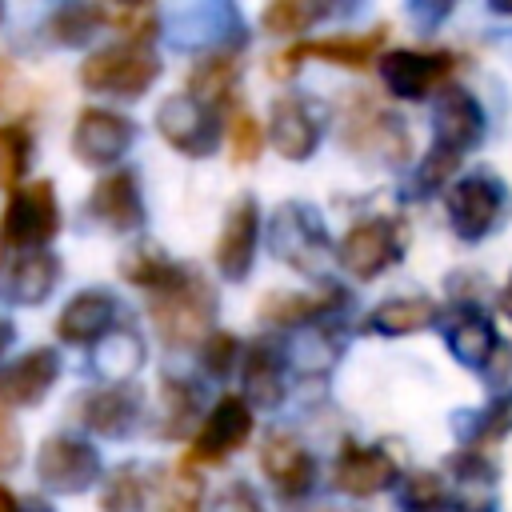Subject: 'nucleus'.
I'll list each match as a JSON object with an SVG mask.
<instances>
[{
    "mask_svg": "<svg viewBox=\"0 0 512 512\" xmlns=\"http://www.w3.org/2000/svg\"><path fill=\"white\" fill-rule=\"evenodd\" d=\"M164 64L160 56L152 52V44H132V40H120V44H108L100 52H92L84 64H80V84L88 92H100V96H116V100H140L156 80H160Z\"/></svg>",
    "mask_w": 512,
    "mask_h": 512,
    "instance_id": "f257e3e1",
    "label": "nucleus"
},
{
    "mask_svg": "<svg viewBox=\"0 0 512 512\" xmlns=\"http://www.w3.org/2000/svg\"><path fill=\"white\" fill-rule=\"evenodd\" d=\"M340 140L344 148L384 160V164H404L412 152L408 124L384 104H376L368 92H348L344 112H340Z\"/></svg>",
    "mask_w": 512,
    "mask_h": 512,
    "instance_id": "f03ea898",
    "label": "nucleus"
},
{
    "mask_svg": "<svg viewBox=\"0 0 512 512\" xmlns=\"http://www.w3.org/2000/svg\"><path fill=\"white\" fill-rule=\"evenodd\" d=\"M444 212L464 244H480L508 216V188L492 172H468L444 188Z\"/></svg>",
    "mask_w": 512,
    "mask_h": 512,
    "instance_id": "7ed1b4c3",
    "label": "nucleus"
},
{
    "mask_svg": "<svg viewBox=\"0 0 512 512\" xmlns=\"http://www.w3.org/2000/svg\"><path fill=\"white\" fill-rule=\"evenodd\" d=\"M408 248V228L396 216H364L356 220L340 244H336V260L348 276L356 280H376L388 268H396L404 260Z\"/></svg>",
    "mask_w": 512,
    "mask_h": 512,
    "instance_id": "20e7f679",
    "label": "nucleus"
},
{
    "mask_svg": "<svg viewBox=\"0 0 512 512\" xmlns=\"http://www.w3.org/2000/svg\"><path fill=\"white\" fill-rule=\"evenodd\" d=\"M212 316H216V292L200 280L196 268H188L180 276V284H172L168 292L152 296V324L164 336V344H172V348L196 344L208 332Z\"/></svg>",
    "mask_w": 512,
    "mask_h": 512,
    "instance_id": "39448f33",
    "label": "nucleus"
},
{
    "mask_svg": "<svg viewBox=\"0 0 512 512\" xmlns=\"http://www.w3.org/2000/svg\"><path fill=\"white\" fill-rule=\"evenodd\" d=\"M56 232H60V204H56L52 180H36V184L12 188L8 204H4V216H0L4 244H16V248L36 252Z\"/></svg>",
    "mask_w": 512,
    "mask_h": 512,
    "instance_id": "423d86ee",
    "label": "nucleus"
},
{
    "mask_svg": "<svg viewBox=\"0 0 512 512\" xmlns=\"http://www.w3.org/2000/svg\"><path fill=\"white\" fill-rule=\"evenodd\" d=\"M156 132L176 152L196 156V160L200 156H212L220 148V140H224L212 104H204V100H196L188 92H172V96L160 100V108H156Z\"/></svg>",
    "mask_w": 512,
    "mask_h": 512,
    "instance_id": "0eeeda50",
    "label": "nucleus"
},
{
    "mask_svg": "<svg viewBox=\"0 0 512 512\" xmlns=\"http://www.w3.org/2000/svg\"><path fill=\"white\" fill-rule=\"evenodd\" d=\"M272 252L292 264L296 272H320V260L328 252V232L324 220L312 204L304 200H288L272 212Z\"/></svg>",
    "mask_w": 512,
    "mask_h": 512,
    "instance_id": "6e6552de",
    "label": "nucleus"
},
{
    "mask_svg": "<svg viewBox=\"0 0 512 512\" xmlns=\"http://www.w3.org/2000/svg\"><path fill=\"white\" fill-rule=\"evenodd\" d=\"M36 476L44 488H52L60 496H80L100 480V456L88 440L48 436L36 452Z\"/></svg>",
    "mask_w": 512,
    "mask_h": 512,
    "instance_id": "1a4fd4ad",
    "label": "nucleus"
},
{
    "mask_svg": "<svg viewBox=\"0 0 512 512\" xmlns=\"http://www.w3.org/2000/svg\"><path fill=\"white\" fill-rule=\"evenodd\" d=\"M456 68V56L444 48H396L380 56V80L396 100H424Z\"/></svg>",
    "mask_w": 512,
    "mask_h": 512,
    "instance_id": "9d476101",
    "label": "nucleus"
},
{
    "mask_svg": "<svg viewBox=\"0 0 512 512\" xmlns=\"http://www.w3.org/2000/svg\"><path fill=\"white\" fill-rule=\"evenodd\" d=\"M136 144V124L108 108H84L72 128V156L88 168H112Z\"/></svg>",
    "mask_w": 512,
    "mask_h": 512,
    "instance_id": "9b49d317",
    "label": "nucleus"
},
{
    "mask_svg": "<svg viewBox=\"0 0 512 512\" xmlns=\"http://www.w3.org/2000/svg\"><path fill=\"white\" fill-rule=\"evenodd\" d=\"M268 136H272V148L292 160V164H304L316 148H320V136H324V116L320 108L304 96V92H288L272 104V116H268Z\"/></svg>",
    "mask_w": 512,
    "mask_h": 512,
    "instance_id": "f8f14e48",
    "label": "nucleus"
},
{
    "mask_svg": "<svg viewBox=\"0 0 512 512\" xmlns=\"http://www.w3.org/2000/svg\"><path fill=\"white\" fill-rule=\"evenodd\" d=\"M252 436V408L244 396H220L212 404V412L204 416L200 432L192 436V448H188V464H220L228 460L244 440Z\"/></svg>",
    "mask_w": 512,
    "mask_h": 512,
    "instance_id": "ddd939ff",
    "label": "nucleus"
},
{
    "mask_svg": "<svg viewBox=\"0 0 512 512\" xmlns=\"http://www.w3.org/2000/svg\"><path fill=\"white\" fill-rule=\"evenodd\" d=\"M84 212L92 224H100L104 232H136L144 224V196H140V180L132 168H116L108 172L104 180L92 184L88 200H84Z\"/></svg>",
    "mask_w": 512,
    "mask_h": 512,
    "instance_id": "4468645a",
    "label": "nucleus"
},
{
    "mask_svg": "<svg viewBox=\"0 0 512 512\" xmlns=\"http://www.w3.org/2000/svg\"><path fill=\"white\" fill-rule=\"evenodd\" d=\"M432 148L448 152V156H464L472 152L480 140H484V128H488V116L480 108V100L464 88H444L436 96V108H432Z\"/></svg>",
    "mask_w": 512,
    "mask_h": 512,
    "instance_id": "2eb2a0df",
    "label": "nucleus"
},
{
    "mask_svg": "<svg viewBox=\"0 0 512 512\" xmlns=\"http://www.w3.org/2000/svg\"><path fill=\"white\" fill-rule=\"evenodd\" d=\"M384 36H388V28H372V32H360V36H324V40L292 44L280 56H272V76L296 72L300 60H324V64H336V68H368L376 60V52L384 48Z\"/></svg>",
    "mask_w": 512,
    "mask_h": 512,
    "instance_id": "dca6fc26",
    "label": "nucleus"
},
{
    "mask_svg": "<svg viewBox=\"0 0 512 512\" xmlns=\"http://www.w3.org/2000/svg\"><path fill=\"white\" fill-rule=\"evenodd\" d=\"M256 240H260V204L252 196H240L228 216H224V228L216 236V268L224 280L240 284L248 280L252 264H256Z\"/></svg>",
    "mask_w": 512,
    "mask_h": 512,
    "instance_id": "f3484780",
    "label": "nucleus"
},
{
    "mask_svg": "<svg viewBox=\"0 0 512 512\" xmlns=\"http://www.w3.org/2000/svg\"><path fill=\"white\" fill-rule=\"evenodd\" d=\"M260 472L284 500H300L316 484V460L292 432H268L260 440Z\"/></svg>",
    "mask_w": 512,
    "mask_h": 512,
    "instance_id": "a211bd4d",
    "label": "nucleus"
},
{
    "mask_svg": "<svg viewBox=\"0 0 512 512\" xmlns=\"http://www.w3.org/2000/svg\"><path fill=\"white\" fill-rule=\"evenodd\" d=\"M444 344H448L456 364L484 372L500 348V336H496V324L488 320V312L480 304H456L444 320Z\"/></svg>",
    "mask_w": 512,
    "mask_h": 512,
    "instance_id": "6ab92c4d",
    "label": "nucleus"
},
{
    "mask_svg": "<svg viewBox=\"0 0 512 512\" xmlns=\"http://www.w3.org/2000/svg\"><path fill=\"white\" fill-rule=\"evenodd\" d=\"M136 416H140V392L128 384H100L76 400V420L88 432L108 436V440L128 436L136 428Z\"/></svg>",
    "mask_w": 512,
    "mask_h": 512,
    "instance_id": "aec40b11",
    "label": "nucleus"
},
{
    "mask_svg": "<svg viewBox=\"0 0 512 512\" xmlns=\"http://www.w3.org/2000/svg\"><path fill=\"white\" fill-rule=\"evenodd\" d=\"M396 460L376 444H344L332 464V484L344 496H376L396 484Z\"/></svg>",
    "mask_w": 512,
    "mask_h": 512,
    "instance_id": "412c9836",
    "label": "nucleus"
},
{
    "mask_svg": "<svg viewBox=\"0 0 512 512\" xmlns=\"http://www.w3.org/2000/svg\"><path fill=\"white\" fill-rule=\"evenodd\" d=\"M116 312H120V304H116L112 292L88 288V292H80V296H72L64 304V312L56 316V336L64 344H96L112 328H120L116 324Z\"/></svg>",
    "mask_w": 512,
    "mask_h": 512,
    "instance_id": "4be33fe9",
    "label": "nucleus"
},
{
    "mask_svg": "<svg viewBox=\"0 0 512 512\" xmlns=\"http://www.w3.org/2000/svg\"><path fill=\"white\" fill-rule=\"evenodd\" d=\"M348 304V292L336 284H324L320 292H268L260 300V316L268 324H284V328H308L320 320H332L340 308Z\"/></svg>",
    "mask_w": 512,
    "mask_h": 512,
    "instance_id": "5701e85b",
    "label": "nucleus"
},
{
    "mask_svg": "<svg viewBox=\"0 0 512 512\" xmlns=\"http://www.w3.org/2000/svg\"><path fill=\"white\" fill-rule=\"evenodd\" d=\"M56 376H60V356L52 348H32L20 360L0 368V400L16 404V408L40 404L52 392Z\"/></svg>",
    "mask_w": 512,
    "mask_h": 512,
    "instance_id": "b1692460",
    "label": "nucleus"
},
{
    "mask_svg": "<svg viewBox=\"0 0 512 512\" xmlns=\"http://www.w3.org/2000/svg\"><path fill=\"white\" fill-rule=\"evenodd\" d=\"M56 280H60V260L52 252L36 248V252H24L12 264L8 280H4V296L20 308H36L56 292Z\"/></svg>",
    "mask_w": 512,
    "mask_h": 512,
    "instance_id": "393cba45",
    "label": "nucleus"
},
{
    "mask_svg": "<svg viewBox=\"0 0 512 512\" xmlns=\"http://www.w3.org/2000/svg\"><path fill=\"white\" fill-rule=\"evenodd\" d=\"M436 316H440V308H436L432 296H388V300H380L364 316V332H376V336H412V332L432 328Z\"/></svg>",
    "mask_w": 512,
    "mask_h": 512,
    "instance_id": "a878e982",
    "label": "nucleus"
},
{
    "mask_svg": "<svg viewBox=\"0 0 512 512\" xmlns=\"http://www.w3.org/2000/svg\"><path fill=\"white\" fill-rule=\"evenodd\" d=\"M244 388L256 400V408H276L288 392V360L272 344H252L244 352Z\"/></svg>",
    "mask_w": 512,
    "mask_h": 512,
    "instance_id": "bb28decb",
    "label": "nucleus"
},
{
    "mask_svg": "<svg viewBox=\"0 0 512 512\" xmlns=\"http://www.w3.org/2000/svg\"><path fill=\"white\" fill-rule=\"evenodd\" d=\"M184 272H188V268H184V264H172L168 252H164L160 244H152V240H140L136 248H128V252L120 256V276H124L128 284L152 292V296H160V292H168L172 284H180Z\"/></svg>",
    "mask_w": 512,
    "mask_h": 512,
    "instance_id": "cd10ccee",
    "label": "nucleus"
},
{
    "mask_svg": "<svg viewBox=\"0 0 512 512\" xmlns=\"http://www.w3.org/2000/svg\"><path fill=\"white\" fill-rule=\"evenodd\" d=\"M92 368L104 384H128L144 368V340L132 328H112L104 340H96Z\"/></svg>",
    "mask_w": 512,
    "mask_h": 512,
    "instance_id": "c85d7f7f",
    "label": "nucleus"
},
{
    "mask_svg": "<svg viewBox=\"0 0 512 512\" xmlns=\"http://www.w3.org/2000/svg\"><path fill=\"white\" fill-rule=\"evenodd\" d=\"M284 360H288L296 372H304V376H324V372L340 360V336L332 332L328 320L308 324V328H296V336H292Z\"/></svg>",
    "mask_w": 512,
    "mask_h": 512,
    "instance_id": "c756f323",
    "label": "nucleus"
},
{
    "mask_svg": "<svg viewBox=\"0 0 512 512\" xmlns=\"http://www.w3.org/2000/svg\"><path fill=\"white\" fill-rule=\"evenodd\" d=\"M456 432H460L464 448H472V452H484L488 444H500L512 432V388L496 392L480 412H460Z\"/></svg>",
    "mask_w": 512,
    "mask_h": 512,
    "instance_id": "7c9ffc66",
    "label": "nucleus"
},
{
    "mask_svg": "<svg viewBox=\"0 0 512 512\" xmlns=\"http://www.w3.org/2000/svg\"><path fill=\"white\" fill-rule=\"evenodd\" d=\"M196 412H200V392H196L188 380H180V376L160 380V412H156L160 420H156V436L180 440V436L192 428Z\"/></svg>",
    "mask_w": 512,
    "mask_h": 512,
    "instance_id": "2f4dec72",
    "label": "nucleus"
},
{
    "mask_svg": "<svg viewBox=\"0 0 512 512\" xmlns=\"http://www.w3.org/2000/svg\"><path fill=\"white\" fill-rule=\"evenodd\" d=\"M400 512H448L452 508V488L440 472L416 468L400 480V496H396Z\"/></svg>",
    "mask_w": 512,
    "mask_h": 512,
    "instance_id": "473e14b6",
    "label": "nucleus"
},
{
    "mask_svg": "<svg viewBox=\"0 0 512 512\" xmlns=\"http://www.w3.org/2000/svg\"><path fill=\"white\" fill-rule=\"evenodd\" d=\"M236 72H240V64H236L228 52H216V56H208V60L192 64V72H188V88H192V96H196V100L216 104V100H224V96L232 92Z\"/></svg>",
    "mask_w": 512,
    "mask_h": 512,
    "instance_id": "72a5a7b5",
    "label": "nucleus"
},
{
    "mask_svg": "<svg viewBox=\"0 0 512 512\" xmlns=\"http://www.w3.org/2000/svg\"><path fill=\"white\" fill-rule=\"evenodd\" d=\"M108 20L104 8H92V4H68V8H56L52 20H48V32L56 44H84L100 24Z\"/></svg>",
    "mask_w": 512,
    "mask_h": 512,
    "instance_id": "f704fd0d",
    "label": "nucleus"
},
{
    "mask_svg": "<svg viewBox=\"0 0 512 512\" xmlns=\"http://www.w3.org/2000/svg\"><path fill=\"white\" fill-rule=\"evenodd\" d=\"M328 8L324 4H304V0H276L264 12V32L268 36H300L308 32L316 20H324Z\"/></svg>",
    "mask_w": 512,
    "mask_h": 512,
    "instance_id": "c9c22d12",
    "label": "nucleus"
},
{
    "mask_svg": "<svg viewBox=\"0 0 512 512\" xmlns=\"http://www.w3.org/2000/svg\"><path fill=\"white\" fill-rule=\"evenodd\" d=\"M28 152H32V140L20 124H4L0 128V188H12L24 168H28Z\"/></svg>",
    "mask_w": 512,
    "mask_h": 512,
    "instance_id": "e433bc0d",
    "label": "nucleus"
},
{
    "mask_svg": "<svg viewBox=\"0 0 512 512\" xmlns=\"http://www.w3.org/2000/svg\"><path fill=\"white\" fill-rule=\"evenodd\" d=\"M260 148H264V132H260L256 116L236 108L232 120H228V156H232V164H252L260 156Z\"/></svg>",
    "mask_w": 512,
    "mask_h": 512,
    "instance_id": "4c0bfd02",
    "label": "nucleus"
},
{
    "mask_svg": "<svg viewBox=\"0 0 512 512\" xmlns=\"http://www.w3.org/2000/svg\"><path fill=\"white\" fill-rule=\"evenodd\" d=\"M240 360V340L232 332H212L204 344H200V364L212 380H224Z\"/></svg>",
    "mask_w": 512,
    "mask_h": 512,
    "instance_id": "58836bf2",
    "label": "nucleus"
},
{
    "mask_svg": "<svg viewBox=\"0 0 512 512\" xmlns=\"http://www.w3.org/2000/svg\"><path fill=\"white\" fill-rule=\"evenodd\" d=\"M140 504H144V480L136 476V468H120L104 492V508L108 512H136Z\"/></svg>",
    "mask_w": 512,
    "mask_h": 512,
    "instance_id": "ea45409f",
    "label": "nucleus"
},
{
    "mask_svg": "<svg viewBox=\"0 0 512 512\" xmlns=\"http://www.w3.org/2000/svg\"><path fill=\"white\" fill-rule=\"evenodd\" d=\"M208 512H260V500H256V492H252L244 480H236L232 488H224V492L216 496V504H212Z\"/></svg>",
    "mask_w": 512,
    "mask_h": 512,
    "instance_id": "a19ab883",
    "label": "nucleus"
},
{
    "mask_svg": "<svg viewBox=\"0 0 512 512\" xmlns=\"http://www.w3.org/2000/svg\"><path fill=\"white\" fill-rule=\"evenodd\" d=\"M196 500H200V480L192 476H180L172 480V492H168V512H196Z\"/></svg>",
    "mask_w": 512,
    "mask_h": 512,
    "instance_id": "79ce46f5",
    "label": "nucleus"
},
{
    "mask_svg": "<svg viewBox=\"0 0 512 512\" xmlns=\"http://www.w3.org/2000/svg\"><path fill=\"white\" fill-rule=\"evenodd\" d=\"M16 460H20V432H16V424L0 412V464L12 468Z\"/></svg>",
    "mask_w": 512,
    "mask_h": 512,
    "instance_id": "37998d69",
    "label": "nucleus"
},
{
    "mask_svg": "<svg viewBox=\"0 0 512 512\" xmlns=\"http://www.w3.org/2000/svg\"><path fill=\"white\" fill-rule=\"evenodd\" d=\"M456 512H496V500L492 496H460Z\"/></svg>",
    "mask_w": 512,
    "mask_h": 512,
    "instance_id": "c03bdc74",
    "label": "nucleus"
},
{
    "mask_svg": "<svg viewBox=\"0 0 512 512\" xmlns=\"http://www.w3.org/2000/svg\"><path fill=\"white\" fill-rule=\"evenodd\" d=\"M496 308L512 320V272H508V280H504V284H500V292H496Z\"/></svg>",
    "mask_w": 512,
    "mask_h": 512,
    "instance_id": "a18cd8bd",
    "label": "nucleus"
},
{
    "mask_svg": "<svg viewBox=\"0 0 512 512\" xmlns=\"http://www.w3.org/2000/svg\"><path fill=\"white\" fill-rule=\"evenodd\" d=\"M12 340H16V328H12L8 320H0V356L8 352V344H12Z\"/></svg>",
    "mask_w": 512,
    "mask_h": 512,
    "instance_id": "49530a36",
    "label": "nucleus"
},
{
    "mask_svg": "<svg viewBox=\"0 0 512 512\" xmlns=\"http://www.w3.org/2000/svg\"><path fill=\"white\" fill-rule=\"evenodd\" d=\"M0 512H20V504L12 500V492H8V488H0Z\"/></svg>",
    "mask_w": 512,
    "mask_h": 512,
    "instance_id": "de8ad7c7",
    "label": "nucleus"
},
{
    "mask_svg": "<svg viewBox=\"0 0 512 512\" xmlns=\"http://www.w3.org/2000/svg\"><path fill=\"white\" fill-rule=\"evenodd\" d=\"M0 264H4V236H0Z\"/></svg>",
    "mask_w": 512,
    "mask_h": 512,
    "instance_id": "09e8293b",
    "label": "nucleus"
}]
</instances>
